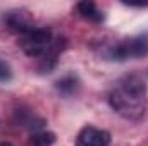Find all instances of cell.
Returning a JSON list of instances; mask_svg holds the SVG:
<instances>
[{
    "instance_id": "1",
    "label": "cell",
    "mask_w": 148,
    "mask_h": 146,
    "mask_svg": "<svg viewBox=\"0 0 148 146\" xmlns=\"http://www.w3.org/2000/svg\"><path fill=\"white\" fill-rule=\"evenodd\" d=\"M112 108L129 120H138L147 110V84L140 74L121 77L109 95Z\"/></svg>"
},
{
    "instance_id": "2",
    "label": "cell",
    "mask_w": 148,
    "mask_h": 146,
    "mask_svg": "<svg viewBox=\"0 0 148 146\" xmlns=\"http://www.w3.org/2000/svg\"><path fill=\"white\" fill-rule=\"evenodd\" d=\"M19 43H21V48L24 50L26 55H29V57H43L50 50V46L53 43V38H52L50 29L38 28V29H31V31L24 33Z\"/></svg>"
},
{
    "instance_id": "3",
    "label": "cell",
    "mask_w": 148,
    "mask_h": 146,
    "mask_svg": "<svg viewBox=\"0 0 148 146\" xmlns=\"http://www.w3.org/2000/svg\"><path fill=\"white\" fill-rule=\"evenodd\" d=\"M114 60H127V59H140L148 55V38L138 36L126 40L119 43L114 50L110 52Z\"/></svg>"
},
{
    "instance_id": "4",
    "label": "cell",
    "mask_w": 148,
    "mask_h": 146,
    "mask_svg": "<svg viewBox=\"0 0 148 146\" xmlns=\"http://www.w3.org/2000/svg\"><path fill=\"white\" fill-rule=\"evenodd\" d=\"M110 134L103 129H97L93 126H86L77 134L76 146H109Z\"/></svg>"
},
{
    "instance_id": "5",
    "label": "cell",
    "mask_w": 148,
    "mask_h": 146,
    "mask_svg": "<svg viewBox=\"0 0 148 146\" xmlns=\"http://www.w3.org/2000/svg\"><path fill=\"white\" fill-rule=\"evenodd\" d=\"M77 10L83 17L90 19V21H95V23H100L103 19V14L98 10V7L93 3V2H79L77 3Z\"/></svg>"
},
{
    "instance_id": "6",
    "label": "cell",
    "mask_w": 148,
    "mask_h": 146,
    "mask_svg": "<svg viewBox=\"0 0 148 146\" xmlns=\"http://www.w3.org/2000/svg\"><path fill=\"white\" fill-rule=\"evenodd\" d=\"M31 143H33V146H52L55 143V134L53 132H48V131L38 132V134L33 136Z\"/></svg>"
},
{
    "instance_id": "7",
    "label": "cell",
    "mask_w": 148,
    "mask_h": 146,
    "mask_svg": "<svg viewBox=\"0 0 148 146\" xmlns=\"http://www.w3.org/2000/svg\"><path fill=\"white\" fill-rule=\"evenodd\" d=\"M57 89L64 95H71L74 89H76V79L74 77H66L62 81L57 83Z\"/></svg>"
},
{
    "instance_id": "8",
    "label": "cell",
    "mask_w": 148,
    "mask_h": 146,
    "mask_svg": "<svg viewBox=\"0 0 148 146\" xmlns=\"http://www.w3.org/2000/svg\"><path fill=\"white\" fill-rule=\"evenodd\" d=\"M12 79V71H10V67L3 62V60H0V83H7V81H10Z\"/></svg>"
},
{
    "instance_id": "9",
    "label": "cell",
    "mask_w": 148,
    "mask_h": 146,
    "mask_svg": "<svg viewBox=\"0 0 148 146\" xmlns=\"http://www.w3.org/2000/svg\"><path fill=\"white\" fill-rule=\"evenodd\" d=\"M127 5H133V7H143V5H148V2H124Z\"/></svg>"
}]
</instances>
